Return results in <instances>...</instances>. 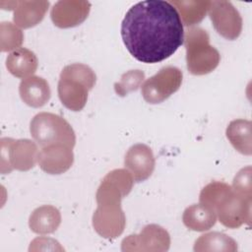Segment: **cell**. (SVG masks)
<instances>
[{
	"label": "cell",
	"instance_id": "1",
	"mask_svg": "<svg viewBox=\"0 0 252 252\" xmlns=\"http://www.w3.org/2000/svg\"><path fill=\"white\" fill-rule=\"evenodd\" d=\"M121 37L135 59L154 64L169 58L183 44V24L170 2L141 1L127 11Z\"/></svg>",
	"mask_w": 252,
	"mask_h": 252
},
{
	"label": "cell",
	"instance_id": "2",
	"mask_svg": "<svg viewBox=\"0 0 252 252\" xmlns=\"http://www.w3.org/2000/svg\"><path fill=\"white\" fill-rule=\"evenodd\" d=\"M200 204L214 210L220 222L228 228L250 225L252 197L237 193L222 181H212L200 192Z\"/></svg>",
	"mask_w": 252,
	"mask_h": 252
},
{
	"label": "cell",
	"instance_id": "3",
	"mask_svg": "<svg viewBox=\"0 0 252 252\" xmlns=\"http://www.w3.org/2000/svg\"><path fill=\"white\" fill-rule=\"evenodd\" d=\"M96 82L93 69L82 63L67 65L60 73L57 92L62 104L72 111L82 110L88 99V93Z\"/></svg>",
	"mask_w": 252,
	"mask_h": 252
},
{
	"label": "cell",
	"instance_id": "4",
	"mask_svg": "<svg viewBox=\"0 0 252 252\" xmlns=\"http://www.w3.org/2000/svg\"><path fill=\"white\" fill-rule=\"evenodd\" d=\"M188 71L197 76L214 71L220 63V52L210 44V36L202 28H191L184 36Z\"/></svg>",
	"mask_w": 252,
	"mask_h": 252
},
{
	"label": "cell",
	"instance_id": "5",
	"mask_svg": "<svg viewBox=\"0 0 252 252\" xmlns=\"http://www.w3.org/2000/svg\"><path fill=\"white\" fill-rule=\"evenodd\" d=\"M30 132L41 148L63 144L73 149L76 144L72 126L63 117L51 112H39L34 115L30 124Z\"/></svg>",
	"mask_w": 252,
	"mask_h": 252
},
{
	"label": "cell",
	"instance_id": "6",
	"mask_svg": "<svg viewBox=\"0 0 252 252\" xmlns=\"http://www.w3.org/2000/svg\"><path fill=\"white\" fill-rule=\"evenodd\" d=\"M1 172L10 173L13 169L28 171L32 169L38 158V149L34 142L29 139L2 138L0 141Z\"/></svg>",
	"mask_w": 252,
	"mask_h": 252
},
{
	"label": "cell",
	"instance_id": "7",
	"mask_svg": "<svg viewBox=\"0 0 252 252\" xmlns=\"http://www.w3.org/2000/svg\"><path fill=\"white\" fill-rule=\"evenodd\" d=\"M182 79V71L177 67H163L142 85L143 98L151 104L160 103L179 90Z\"/></svg>",
	"mask_w": 252,
	"mask_h": 252
},
{
	"label": "cell",
	"instance_id": "8",
	"mask_svg": "<svg viewBox=\"0 0 252 252\" xmlns=\"http://www.w3.org/2000/svg\"><path fill=\"white\" fill-rule=\"evenodd\" d=\"M133 183V176L126 168L111 170L103 177L97 188V205H121V200L131 192Z\"/></svg>",
	"mask_w": 252,
	"mask_h": 252
},
{
	"label": "cell",
	"instance_id": "9",
	"mask_svg": "<svg viewBox=\"0 0 252 252\" xmlns=\"http://www.w3.org/2000/svg\"><path fill=\"white\" fill-rule=\"evenodd\" d=\"M209 16L217 32L228 40L236 39L242 31V18L231 2L211 1Z\"/></svg>",
	"mask_w": 252,
	"mask_h": 252
},
{
	"label": "cell",
	"instance_id": "10",
	"mask_svg": "<svg viewBox=\"0 0 252 252\" xmlns=\"http://www.w3.org/2000/svg\"><path fill=\"white\" fill-rule=\"evenodd\" d=\"M170 245L168 232L158 224L146 225L139 234H131L121 242L122 251H167Z\"/></svg>",
	"mask_w": 252,
	"mask_h": 252
},
{
	"label": "cell",
	"instance_id": "11",
	"mask_svg": "<svg viewBox=\"0 0 252 252\" xmlns=\"http://www.w3.org/2000/svg\"><path fill=\"white\" fill-rule=\"evenodd\" d=\"M125 225L126 218L121 205H97L93 215V226L100 236L107 239L116 238L123 232Z\"/></svg>",
	"mask_w": 252,
	"mask_h": 252
},
{
	"label": "cell",
	"instance_id": "12",
	"mask_svg": "<svg viewBox=\"0 0 252 252\" xmlns=\"http://www.w3.org/2000/svg\"><path fill=\"white\" fill-rule=\"evenodd\" d=\"M91 10V3L84 0H61L56 2L50 12L53 24L61 29L73 28L82 24Z\"/></svg>",
	"mask_w": 252,
	"mask_h": 252
},
{
	"label": "cell",
	"instance_id": "13",
	"mask_svg": "<svg viewBox=\"0 0 252 252\" xmlns=\"http://www.w3.org/2000/svg\"><path fill=\"white\" fill-rule=\"evenodd\" d=\"M124 165L134 181H145L152 175L156 165L152 149L145 144L133 145L125 155Z\"/></svg>",
	"mask_w": 252,
	"mask_h": 252
},
{
	"label": "cell",
	"instance_id": "14",
	"mask_svg": "<svg viewBox=\"0 0 252 252\" xmlns=\"http://www.w3.org/2000/svg\"><path fill=\"white\" fill-rule=\"evenodd\" d=\"M73 162L72 148L63 144L43 147L38 153L37 163L41 170L48 174H62L72 166Z\"/></svg>",
	"mask_w": 252,
	"mask_h": 252
},
{
	"label": "cell",
	"instance_id": "15",
	"mask_svg": "<svg viewBox=\"0 0 252 252\" xmlns=\"http://www.w3.org/2000/svg\"><path fill=\"white\" fill-rule=\"evenodd\" d=\"M22 100L29 106L41 107L48 102L51 96L49 84L39 76H31L23 79L19 86Z\"/></svg>",
	"mask_w": 252,
	"mask_h": 252
},
{
	"label": "cell",
	"instance_id": "16",
	"mask_svg": "<svg viewBox=\"0 0 252 252\" xmlns=\"http://www.w3.org/2000/svg\"><path fill=\"white\" fill-rule=\"evenodd\" d=\"M49 7L48 1H16L13 21L22 29H30L39 24Z\"/></svg>",
	"mask_w": 252,
	"mask_h": 252
},
{
	"label": "cell",
	"instance_id": "17",
	"mask_svg": "<svg viewBox=\"0 0 252 252\" xmlns=\"http://www.w3.org/2000/svg\"><path fill=\"white\" fill-rule=\"evenodd\" d=\"M36 55L30 49L21 47L12 51L6 58V67L15 77L26 79L32 76L37 69Z\"/></svg>",
	"mask_w": 252,
	"mask_h": 252
},
{
	"label": "cell",
	"instance_id": "18",
	"mask_svg": "<svg viewBox=\"0 0 252 252\" xmlns=\"http://www.w3.org/2000/svg\"><path fill=\"white\" fill-rule=\"evenodd\" d=\"M61 222V215L57 208L43 205L36 208L30 216L29 225L32 231L37 234L54 232Z\"/></svg>",
	"mask_w": 252,
	"mask_h": 252
},
{
	"label": "cell",
	"instance_id": "19",
	"mask_svg": "<svg viewBox=\"0 0 252 252\" xmlns=\"http://www.w3.org/2000/svg\"><path fill=\"white\" fill-rule=\"evenodd\" d=\"M182 221L191 230L205 231L215 225L217 215L214 210L199 203L185 209L182 215Z\"/></svg>",
	"mask_w": 252,
	"mask_h": 252
},
{
	"label": "cell",
	"instance_id": "20",
	"mask_svg": "<svg viewBox=\"0 0 252 252\" xmlns=\"http://www.w3.org/2000/svg\"><path fill=\"white\" fill-rule=\"evenodd\" d=\"M225 135L227 140L237 152L246 156H250L252 154L250 120H232L226 127Z\"/></svg>",
	"mask_w": 252,
	"mask_h": 252
},
{
	"label": "cell",
	"instance_id": "21",
	"mask_svg": "<svg viewBox=\"0 0 252 252\" xmlns=\"http://www.w3.org/2000/svg\"><path fill=\"white\" fill-rule=\"evenodd\" d=\"M179 12L182 24L190 27L199 24L209 11L211 1L208 0H179L170 1Z\"/></svg>",
	"mask_w": 252,
	"mask_h": 252
},
{
	"label": "cell",
	"instance_id": "22",
	"mask_svg": "<svg viewBox=\"0 0 252 252\" xmlns=\"http://www.w3.org/2000/svg\"><path fill=\"white\" fill-rule=\"evenodd\" d=\"M237 250V243L228 235L220 232L202 234L194 244V251H231Z\"/></svg>",
	"mask_w": 252,
	"mask_h": 252
},
{
	"label": "cell",
	"instance_id": "23",
	"mask_svg": "<svg viewBox=\"0 0 252 252\" xmlns=\"http://www.w3.org/2000/svg\"><path fill=\"white\" fill-rule=\"evenodd\" d=\"M24 40L23 32L10 22L0 24V47L1 51H11L21 48Z\"/></svg>",
	"mask_w": 252,
	"mask_h": 252
},
{
	"label": "cell",
	"instance_id": "24",
	"mask_svg": "<svg viewBox=\"0 0 252 252\" xmlns=\"http://www.w3.org/2000/svg\"><path fill=\"white\" fill-rule=\"evenodd\" d=\"M145 79V73L141 70H130L124 73L119 82L114 84V91L119 96H125L129 93L137 91Z\"/></svg>",
	"mask_w": 252,
	"mask_h": 252
},
{
	"label": "cell",
	"instance_id": "25",
	"mask_svg": "<svg viewBox=\"0 0 252 252\" xmlns=\"http://www.w3.org/2000/svg\"><path fill=\"white\" fill-rule=\"evenodd\" d=\"M234 191L247 197H252L251 189V166L241 168L233 179L231 186Z\"/></svg>",
	"mask_w": 252,
	"mask_h": 252
}]
</instances>
